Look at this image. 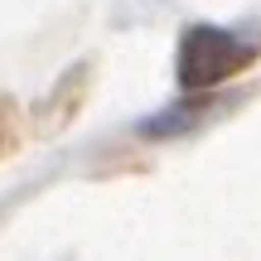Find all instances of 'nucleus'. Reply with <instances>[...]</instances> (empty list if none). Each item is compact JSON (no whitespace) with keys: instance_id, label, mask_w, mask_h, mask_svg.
<instances>
[{"instance_id":"nucleus-1","label":"nucleus","mask_w":261,"mask_h":261,"mask_svg":"<svg viewBox=\"0 0 261 261\" xmlns=\"http://www.w3.org/2000/svg\"><path fill=\"white\" fill-rule=\"evenodd\" d=\"M252 58H256V44L237 39L232 29L194 24L179 39V87H189V92L218 87V83H227L237 68H247Z\"/></svg>"}]
</instances>
